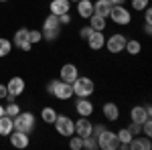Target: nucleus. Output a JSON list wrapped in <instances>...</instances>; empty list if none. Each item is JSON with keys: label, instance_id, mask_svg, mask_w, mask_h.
Here are the masks:
<instances>
[{"label": "nucleus", "instance_id": "473e14b6", "mask_svg": "<svg viewBox=\"0 0 152 150\" xmlns=\"http://www.w3.org/2000/svg\"><path fill=\"white\" fill-rule=\"evenodd\" d=\"M142 134H144V136H148V138L152 136V122H150V118L142 122Z\"/></svg>", "mask_w": 152, "mask_h": 150}, {"label": "nucleus", "instance_id": "a211bd4d", "mask_svg": "<svg viewBox=\"0 0 152 150\" xmlns=\"http://www.w3.org/2000/svg\"><path fill=\"white\" fill-rule=\"evenodd\" d=\"M110 10H112V4L107 0H95L94 2V14H97V16L107 18L110 16Z\"/></svg>", "mask_w": 152, "mask_h": 150}, {"label": "nucleus", "instance_id": "a18cd8bd", "mask_svg": "<svg viewBox=\"0 0 152 150\" xmlns=\"http://www.w3.org/2000/svg\"><path fill=\"white\" fill-rule=\"evenodd\" d=\"M0 2H6V0H0Z\"/></svg>", "mask_w": 152, "mask_h": 150}, {"label": "nucleus", "instance_id": "1a4fd4ad", "mask_svg": "<svg viewBox=\"0 0 152 150\" xmlns=\"http://www.w3.org/2000/svg\"><path fill=\"white\" fill-rule=\"evenodd\" d=\"M152 116V108L150 105H134L130 110V120L136 122V124H142L144 120H148Z\"/></svg>", "mask_w": 152, "mask_h": 150}, {"label": "nucleus", "instance_id": "7ed1b4c3", "mask_svg": "<svg viewBox=\"0 0 152 150\" xmlns=\"http://www.w3.org/2000/svg\"><path fill=\"white\" fill-rule=\"evenodd\" d=\"M53 126L57 130L59 136H65V138H69L75 134V122L71 120L69 116H63V114H57L55 118V122H53Z\"/></svg>", "mask_w": 152, "mask_h": 150}, {"label": "nucleus", "instance_id": "6e6552de", "mask_svg": "<svg viewBox=\"0 0 152 150\" xmlns=\"http://www.w3.org/2000/svg\"><path fill=\"white\" fill-rule=\"evenodd\" d=\"M126 39H128V37L116 33V35H112L110 39H105V45L104 47H107V51H110L112 55H118V53L124 51V47H126Z\"/></svg>", "mask_w": 152, "mask_h": 150}, {"label": "nucleus", "instance_id": "c9c22d12", "mask_svg": "<svg viewBox=\"0 0 152 150\" xmlns=\"http://www.w3.org/2000/svg\"><path fill=\"white\" fill-rule=\"evenodd\" d=\"M69 23H71V14H69V12H65V14H59V24H61V26H67Z\"/></svg>", "mask_w": 152, "mask_h": 150}, {"label": "nucleus", "instance_id": "f704fd0d", "mask_svg": "<svg viewBox=\"0 0 152 150\" xmlns=\"http://www.w3.org/2000/svg\"><path fill=\"white\" fill-rule=\"evenodd\" d=\"M128 130L132 132V136H138V134H142V124H136V122H132L128 126Z\"/></svg>", "mask_w": 152, "mask_h": 150}, {"label": "nucleus", "instance_id": "393cba45", "mask_svg": "<svg viewBox=\"0 0 152 150\" xmlns=\"http://www.w3.org/2000/svg\"><path fill=\"white\" fill-rule=\"evenodd\" d=\"M28 41V29H18L16 33H14V39H12V43L16 47H20L23 43H26ZM31 43V41H28Z\"/></svg>", "mask_w": 152, "mask_h": 150}, {"label": "nucleus", "instance_id": "4c0bfd02", "mask_svg": "<svg viewBox=\"0 0 152 150\" xmlns=\"http://www.w3.org/2000/svg\"><path fill=\"white\" fill-rule=\"evenodd\" d=\"M104 130H105V126L97 124V126H94V128H91V136H95V138H97V136H99V134H102Z\"/></svg>", "mask_w": 152, "mask_h": 150}, {"label": "nucleus", "instance_id": "a878e982", "mask_svg": "<svg viewBox=\"0 0 152 150\" xmlns=\"http://www.w3.org/2000/svg\"><path fill=\"white\" fill-rule=\"evenodd\" d=\"M41 118H43V122H45V124H53V122H55V118H57V112H55L51 105H47V108H43V110H41Z\"/></svg>", "mask_w": 152, "mask_h": 150}, {"label": "nucleus", "instance_id": "dca6fc26", "mask_svg": "<svg viewBox=\"0 0 152 150\" xmlns=\"http://www.w3.org/2000/svg\"><path fill=\"white\" fill-rule=\"evenodd\" d=\"M75 112H77L79 116L89 118V116L94 114V104H91L87 97H79V100H77V104H75Z\"/></svg>", "mask_w": 152, "mask_h": 150}, {"label": "nucleus", "instance_id": "20e7f679", "mask_svg": "<svg viewBox=\"0 0 152 150\" xmlns=\"http://www.w3.org/2000/svg\"><path fill=\"white\" fill-rule=\"evenodd\" d=\"M71 85H73V95H77V97H89L95 89L94 81L89 79V77H81V75L73 81Z\"/></svg>", "mask_w": 152, "mask_h": 150}, {"label": "nucleus", "instance_id": "a19ab883", "mask_svg": "<svg viewBox=\"0 0 152 150\" xmlns=\"http://www.w3.org/2000/svg\"><path fill=\"white\" fill-rule=\"evenodd\" d=\"M144 33L146 35H152V23H144Z\"/></svg>", "mask_w": 152, "mask_h": 150}, {"label": "nucleus", "instance_id": "2eb2a0df", "mask_svg": "<svg viewBox=\"0 0 152 150\" xmlns=\"http://www.w3.org/2000/svg\"><path fill=\"white\" fill-rule=\"evenodd\" d=\"M102 114H104V118L107 122H116L118 118H120V108H118L114 102H105V104L102 105Z\"/></svg>", "mask_w": 152, "mask_h": 150}, {"label": "nucleus", "instance_id": "9b49d317", "mask_svg": "<svg viewBox=\"0 0 152 150\" xmlns=\"http://www.w3.org/2000/svg\"><path fill=\"white\" fill-rule=\"evenodd\" d=\"M8 138H10V144L14 148H26V146L31 144L28 134H26V132H20V130H12L10 134H8Z\"/></svg>", "mask_w": 152, "mask_h": 150}, {"label": "nucleus", "instance_id": "9d476101", "mask_svg": "<svg viewBox=\"0 0 152 150\" xmlns=\"http://www.w3.org/2000/svg\"><path fill=\"white\" fill-rule=\"evenodd\" d=\"M59 77L61 81H67V83H73V81L79 77V69H77V65H73V63H65L61 71H59Z\"/></svg>", "mask_w": 152, "mask_h": 150}, {"label": "nucleus", "instance_id": "2f4dec72", "mask_svg": "<svg viewBox=\"0 0 152 150\" xmlns=\"http://www.w3.org/2000/svg\"><path fill=\"white\" fill-rule=\"evenodd\" d=\"M59 35H61L59 29H55V31H43V39L45 41H55V39H59Z\"/></svg>", "mask_w": 152, "mask_h": 150}, {"label": "nucleus", "instance_id": "6ab92c4d", "mask_svg": "<svg viewBox=\"0 0 152 150\" xmlns=\"http://www.w3.org/2000/svg\"><path fill=\"white\" fill-rule=\"evenodd\" d=\"M77 14L81 18H89L94 14V2L91 0H79L77 2Z\"/></svg>", "mask_w": 152, "mask_h": 150}, {"label": "nucleus", "instance_id": "79ce46f5", "mask_svg": "<svg viewBox=\"0 0 152 150\" xmlns=\"http://www.w3.org/2000/svg\"><path fill=\"white\" fill-rule=\"evenodd\" d=\"M107 2H110L112 6H120V4H124L126 0H107Z\"/></svg>", "mask_w": 152, "mask_h": 150}, {"label": "nucleus", "instance_id": "4be33fe9", "mask_svg": "<svg viewBox=\"0 0 152 150\" xmlns=\"http://www.w3.org/2000/svg\"><path fill=\"white\" fill-rule=\"evenodd\" d=\"M116 136H118V142H120V146H122V148H128L130 140H132V132H130L128 128H122V130H118Z\"/></svg>", "mask_w": 152, "mask_h": 150}, {"label": "nucleus", "instance_id": "72a5a7b5", "mask_svg": "<svg viewBox=\"0 0 152 150\" xmlns=\"http://www.w3.org/2000/svg\"><path fill=\"white\" fill-rule=\"evenodd\" d=\"M148 2H150V0H132V8L140 12V10H144V8L148 6Z\"/></svg>", "mask_w": 152, "mask_h": 150}, {"label": "nucleus", "instance_id": "4468645a", "mask_svg": "<svg viewBox=\"0 0 152 150\" xmlns=\"http://www.w3.org/2000/svg\"><path fill=\"white\" fill-rule=\"evenodd\" d=\"M128 148L130 150H150L152 148V142L148 136H132V140H130V144H128Z\"/></svg>", "mask_w": 152, "mask_h": 150}, {"label": "nucleus", "instance_id": "bb28decb", "mask_svg": "<svg viewBox=\"0 0 152 150\" xmlns=\"http://www.w3.org/2000/svg\"><path fill=\"white\" fill-rule=\"evenodd\" d=\"M10 51H12V43L8 39H0V57L10 55Z\"/></svg>", "mask_w": 152, "mask_h": 150}, {"label": "nucleus", "instance_id": "423d86ee", "mask_svg": "<svg viewBox=\"0 0 152 150\" xmlns=\"http://www.w3.org/2000/svg\"><path fill=\"white\" fill-rule=\"evenodd\" d=\"M110 18H112L116 24H120V26H128V24L132 23V14H130V10L124 6V4H120V6H112V10H110Z\"/></svg>", "mask_w": 152, "mask_h": 150}, {"label": "nucleus", "instance_id": "f8f14e48", "mask_svg": "<svg viewBox=\"0 0 152 150\" xmlns=\"http://www.w3.org/2000/svg\"><path fill=\"white\" fill-rule=\"evenodd\" d=\"M91 128H94L91 120H87L85 116H79V120L75 122V134H77V136H81V138L91 136Z\"/></svg>", "mask_w": 152, "mask_h": 150}, {"label": "nucleus", "instance_id": "c03bdc74", "mask_svg": "<svg viewBox=\"0 0 152 150\" xmlns=\"http://www.w3.org/2000/svg\"><path fill=\"white\" fill-rule=\"evenodd\" d=\"M69 2H79V0H69Z\"/></svg>", "mask_w": 152, "mask_h": 150}, {"label": "nucleus", "instance_id": "39448f33", "mask_svg": "<svg viewBox=\"0 0 152 150\" xmlns=\"http://www.w3.org/2000/svg\"><path fill=\"white\" fill-rule=\"evenodd\" d=\"M95 140H97V148H102V150H116V148H120V142H118L116 132H112V130H104Z\"/></svg>", "mask_w": 152, "mask_h": 150}, {"label": "nucleus", "instance_id": "f03ea898", "mask_svg": "<svg viewBox=\"0 0 152 150\" xmlns=\"http://www.w3.org/2000/svg\"><path fill=\"white\" fill-rule=\"evenodd\" d=\"M12 126H14V130H20V132L31 134L35 130V114H31V112H18L12 118Z\"/></svg>", "mask_w": 152, "mask_h": 150}, {"label": "nucleus", "instance_id": "5701e85b", "mask_svg": "<svg viewBox=\"0 0 152 150\" xmlns=\"http://www.w3.org/2000/svg\"><path fill=\"white\" fill-rule=\"evenodd\" d=\"M124 51H128V55H140V51H142L140 41H136V39H126Z\"/></svg>", "mask_w": 152, "mask_h": 150}, {"label": "nucleus", "instance_id": "ea45409f", "mask_svg": "<svg viewBox=\"0 0 152 150\" xmlns=\"http://www.w3.org/2000/svg\"><path fill=\"white\" fill-rule=\"evenodd\" d=\"M8 89H6V83H0V100H6Z\"/></svg>", "mask_w": 152, "mask_h": 150}, {"label": "nucleus", "instance_id": "412c9836", "mask_svg": "<svg viewBox=\"0 0 152 150\" xmlns=\"http://www.w3.org/2000/svg\"><path fill=\"white\" fill-rule=\"evenodd\" d=\"M87 20H89V26H91V31H104L105 24H107V23H105L107 18H104V16H97V14H91Z\"/></svg>", "mask_w": 152, "mask_h": 150}, {"label": "nucleus", "instance_id": "f3484780", "mask_svg": "<svg viewBox=\"0 0 152 150\" xmlns=\"http://www.w3.org/2000/svg\"><path fill=\"white\" fill-rule=\"evenodd\" d=\"M71 2L69 0H51V4H49V10H51V14H65V12L71 10L69 6Z\"/></svg>", "mask_w": 152, "mask_h": 150}, {"label": "nucleus", "instance_id": "ddd939ff", "mask_svg": "<svg viewBox=\"0 0 152 150\" xmlns=\"http://www.w3.org/2000/svg\"><path fill=\"white\" fill-rule=\"evenodd\" d=\"M87 45L91 51H102L105 45V37H104V31H91V35L87 37Z\"/></svg>", "mask_w": 152, "mask_h": 150}, {"label": "nucleus", "instance_id": "f257e3e1", "mask_svg": "<svg viewBox=\"0 0 152 150\" xmlns=\"http://www.w3.org/2000/svg\"><path fill=\"white\" fill-rule=\"evenodd\" d=\"M47 93L55 95L57 100H71L73 97V85L67 83V81L53 79V81H49V85H47Z\"/></svg>", "mask_w": 152, "mask_h": 150}, {"label": "nucleus", "instance_id": "58836bf2", "mask_svg": "<svg viewBox=\"0 0 152 150\" xmlns=\"http://www.w3.org/2000/svg\"><path fill=\"white\" fill-rule=\"evenodd\" d=\"M144 23H152V10H150V6H146V8H144Z\"/></svg>", "mask_w": 152, "mask_h": 150}, {"label": "nucleus", "instance_id": "7c9ffc66", "mask_svg": "<svg viewBox=\"0 0 152 150\" xmlns=\"http://www.w3.org/2000/svg\"><path fill=\"white\" fill-rule=\"evenodd\" d=\"M28 41H31V45L41 43V41H43V33H41V31H28Z\"/></svg>", "mask_w": 152, "mask_h": 150}, {"label": "nucleus", "instance_id": "e433bc0d", "mask_svg": "<svg viewBox=\"0 0 152 150\" xmlns=\"http://www.w3.org/2000/svg\"><path fill=\"white\" fill-rule=\"evenodd\" d=\"M91 35V26H89V24H87V26H83L81 31H79V37H81V39H85V41H87V37Z\"/></svg>", "mask_w": 152, "mask_h": 150}, {"label": "nucleus", "instance_id": "c85d7f7f", "mask_svg": "<svg viewBox=\"0 0 152 150\" xmlns=\"http://www.w3.org/2000/svg\"><path fill=\"white\" fill-rule=\"evenodd\" d=\"M18 112H20V105H18V104H14V102H10V104L4 108V114H6V116H10V118H14V116L18 114Z\"/></svg>", "mask_w": 152, "mask_h": 150}, {"label": "nucleus", "instance_id": "cd10ccee", "mask_svg": "<svg viewBox=\"0 0 152 150\" xmlns=\"http://www.w3.org/2000/svg\"><path fill=\"white\" fill-rule=\"evenodd\" d=\"M69 148L71 150H81L83 148V138L81 136H69Z\"/></svg>", "mask_w": 152, "mask_h": 150}, {"label": "nucleus", "instance_id": "c756f323", "mask_svg": "<svg viewBox=\"0 0 152 150\" xmlns=\"http://www.w3.org/2000/svg\"><path fill=\"white\" fill-rule=\"evenodd\" d=\"M83 148L85 150H95L97 148V140H95V136H85V138H83Z\"/></svg>", "mask_w": 152, "mask_h": 150}, {"label": "nucleus", "instance_id": "b1692460", "mask_svg": "<svg viewBox=\"0 0 152 150\" xmlns=\"http://www.w3.org/2000/svg\"><path fill=\"white\" fill-rule=\"evenodd\" d=\"M55 29H59V31H61L59 16H57V14H49L47 18H45V23H43V31H55Z\"/></svg>", "mask_w": 152, "mask_h": 150}, {"label": "nucleus", "instance_id": "37998d69", "mask_svg": "<svg viewBox=\"0 0 152 150\" xmlns=\"http://www.w3.org/2000/svg\"><path fill=\"white\" fill-rule=\"evenodd\" d=\"M0 116H4V105H0Z\"/></svg>", "mask_w": 152, "mask_h": 150}, {"label": "nucleus", "instance_id": "aec40b11", "mask_svg": "<svg viewBox=\"0 0 152 150\" xmlns=\"http://www.w3.org/2000/svg\"><path fill=\"white\" fill-rule=\"evenodd\" d=\"M12 130H14V126H12V118L10 116H0V136H8Z\"/></svg>", "mask_w": 152, "mask_h": 150}, {"label": "nucleus", "instance_id": "0eeeda50", "mask_svg": "<svg viewBox=\"0 0 152 150\" xmlns=\"http://www.w3.org/2000/svg\"><path fill=\"white\" fill-rule=\"evenodd\" d=\"M24 87H26V83H24L23 77H10L8 83H6V89H8L6 100H8V102H14V100L24 91Z\"/></svg>", "mask_w": 152, "mask_h": 150}]
</instances>
